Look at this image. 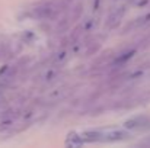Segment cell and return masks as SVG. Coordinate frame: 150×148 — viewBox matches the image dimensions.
Masks as SVG:
<instances>
[{
  "mask_svg": "<svg viewBox=\"0 0 150 148\" xmlns=\"http://www.w3.org/2000/svg\"><path fill=\"white\" fill-rule=\"evenodd\" d=\"M83 142H115L128 138V134L122 129H96V131H85L80 134Z\"/></svg>",
  "mask_w": 150,
  "mask_h": 148,
  "instance_id": "6da1fadb",
  "label": "cell"
},
{
  "mask_svg": "<svg viewBox=\"0 0 150 148\" xmlns=\"http://www.w3.org/2000/svg\"><path fill=\"white\" fill-rule=\"evenodd\" d=\"M63 9H66V6L61 3V0H42L31 9L29 16L38 20H52Z\"/></svg>",
  "mask_w": 150,
  "mask_h": 148,
  "instance_id": "7a4b0ae2",
  "label": "cell"
},
{
  "mask_svg": "<svg viewBox=\"0 0 150 148\" xmlns=\"http://www.w3.org/2000/svg\"><path fill=\"white\" fill-rule=\"evenodd\" d=\"M82 12H83V6H82V3L74 4V6L70 9V12H69V13L60 20V23H58V26H57V32H64V31H67L73 23H76V22L80 19Z\"/></svg>",
  "mask_w": 150,
  "mask_h": 148,
  "instance_id": "3957f363",
  "label": "cell"
},
{
  "mask_svg": "<svg viewBox=\"0 0 150 148\" xmlns=\"http://www.w3.org/2000/svg\"><path fill=\"white\" fill-rule=\"evenodd\" d=\"M124 128L128 131H146L150 128V118L147 115H137L124 122Z\"/></svg>",
  "mask_w": 150,
  "mask_h": 148,
  "instance_id": "277c9868",
  "label": "cell"
},
{
  "mask_svg": "<svg viewBox=\"0 0 150 148\" xmlns=\"http://www.w3.org/2000/svg\"><path fill=\"white\" fill-rule=\"evenodd\" d=\"M124 13H125V9H124V7L114 9V10L109 13L108 19H106V28H108V29H114V28H117L118 23L121 22Z\"/></svg>",
  "mask_w": 150,
  "mask_h": 148,
  "instance_id": "5b68a950",
  "label": "cell"
},
{
  "mask_svg": "<svg viewBox=\"0 0 150 148\" xmlns=\"http://www.w3.org/2000/svg\"><path fill=\"white\" fill-rule=\"evenodd\" d=\"M12 54V42L6 36H0V61L9 58Z\"/></svg>",
  "mask_w": 150,
  "mask_h": 148,
  "instance_id": "8992f818",
  "label": "cell"
},
{
  "mask_svg": "<svg viewBox=\"0 0 150 148\" xmlns=\"http://www.w3.org/2000/svg\"><path fill=\"white\" fill-rule=\"evenodd\" d=\"M69 49L67 48H61L60 51H57L54 55H52V65H55V67H61L67 60H69Z\"/></svg>",
  "mask_w": 150,
  "mask_h": 148,
  "instance_id": "52a82bcc",
  "label": "cell"
},
{
  "mask_svg": "<svg viewBox=\"0 0 150 148\" xmlns=\"http://www.w3.org/2000/svg\"><path fill=\"white\" fill-rule=\"evenodd\" d=\"M149 19H150V15H146V16H142V18H137V19L131 20V22L125 26V29H124L122 34H127L128 31H133V29H139V28H142L143 25H146V23L149 22Z\"/></svg>",
  "mask_w": 150,
  "mask_h": 148,
  "instance_id": "ba28073f",
  "label": "cell"
},
{
  "mask_svg": "<svg viewBox=\"0 0 150 148\" xmlns=\"http://www.w3.org/2000/svg\"><path fill=\"white\" fill-rule=\"evenodd\" d=\"M100 49V42L98 39H91L85 44V55L91 57V55H96Z\"/></svg>",
  "mask_w": 150,
  "mask_h": 148,
  "instance_id": "9c48e42d",
  "label": "cell"
},
{
  "mask_svg": "<svg viewBox=\"0 0 150 148\" xmlns=\"http://www.w3.org/2000/svg\"><path fill=\"white\" fill-rule=\"evenodd\" d=\"M66 144H67V145H71V147H79V145H83L85 142H83V140H82L80 134L71 132V134H69Z\"/></svg>",
  "mask_w": 150,
  "mask_h": 148,
  "instance_id": "30bf717a",
  "label": "cell"
},
{
  "mask_svg": "<svg viewBox=\"0 0 150 148\" xmlns=\"http://www.w3.org/2000/svg\"><path fill=\"white\" fill-rule=\"evenodd\" d=\"M67 95H69V90H67V89H57V90H54V92L51 93L48 97H50L52 102H58V100L66 99Z\"/></svg>",
  "mask_w": 150,
  "mask_h": 148,
  "instance_id": "8fae6325",
  "label": "cell"
},
{
  "mask_svg": "<svg viewBox=\"0 0 150 148\" xmlns=\"http://www.w3.org/2000/svg\"><path fill=\"white\" fill-rule=\"evenodd\" d=\"M140 145H147V147H150V137L149 138H146L144 141H142V142H140Z\"/></svg>",
  "mask_w": 150,
  "mask_h": 148,
  "instance_id": "7c38bea8",
  "label": "cell"
},
{
  "mask_svg": "<svg viewBox=\"0 0 150 148\" xmlns=\"http://www.w3.org/2000/svg\"><path fill=\"white\" fill-rule=\"evenodd\" d=\"M71 1H73V0H61V3H63L66 7H69V4H71Z\"/></svg>",
  "mask_w": 150,
  "mask_h": 148,
  "instance_id": "4fadbf2b",
  "label": "cell"
},
{
  "mask_svg": "<svg viewBox=\"0 0 150 148\" xmlns=\"http://www.w3.org/2000/svg\"><path fill=\"white\" fill-rule=\"evenodd\" d=\"M1 103H3V96L0 95V105H1Z\"/></svg>",
  "mask_w": 150,
  "mask_h": 148,
  "instance_id": "5bb4252c",
  "label": "cell"
}]
</instances>
